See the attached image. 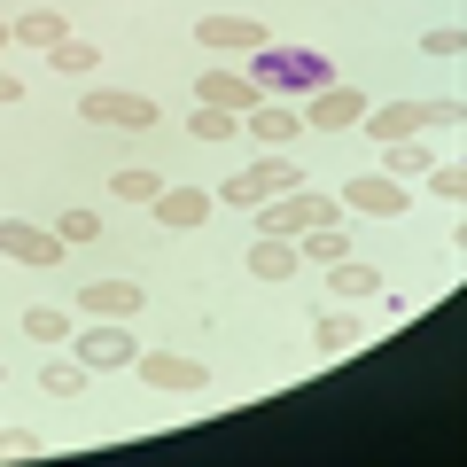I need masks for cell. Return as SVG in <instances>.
<instances>
[{"label": "cell", "instance_id": "16", "mask_svg": "<svg viewBox=\"0 0 467 467\" xmlns=\"http://www.w3.org/2000/svg\"><path fill=\"white\" fill-rule=\"evenodd\" d=\"M367 319H350V312H319L312 319V350H319V358H343V350H358V343H367Z\"/></svg>", "mask_w": 467, "mask_h": 467}, {"label": "cell", "instance_id": "15", "mask_svg": "<svg viewBox=\"0 0 467 467\" xmlns=\"http://www.w3.org/2000/svg\"><path fill=\"white\" fill-rule=\"evenodd\" d=\"M156 226H171V234H187V226H202V218H211V195H202V187H156Z\"/></svg>", "mask_w": 467, "mask_h": 467}, {"label": "cell", "instance_id": "21", "mask_svg": "<svg viewBox=\"0 0 467 467\" xmlns=\"http://www.w3.org/2000/svg\"><path fill=\"white\" fill-rule=\"evenodd\" d=\"M24 335H32V343H70V335H78V319H70V304H32V312H24Z\"/></svg>", "mask_w": 467, "mask_h": 467}, {"label": "cell", "instance_id": "28", "mask_svg": "<svg viewBox=\"0 0 467 467\" xmlns=\"http://www.w3.org/2000/svg\"><path fill=\"white\" fill-rule=\"evenodd\" d=\"M420 180H429V195H436V202H451V211H460V195H467V171H460V164H429Z\"/></svg>", "mask_w": 467, "mask_h": 467}, {"label": "cell", "instance_id": "33", "mask_svg": "<svg viewBox=\"0 0 467 467\" xmlns=\"http://www.w3.org/2000/svg\"><path fill=\"white\" fill-rule=\"evenodd\" d=\"M0 382H8V367H0Z\"/></svg>", "mask_w": 467, "mask_h": 467}, {"label": "cell", "instance_id": "11", "mask_svg": "<svg viewBox=\"0 0 467 467\" xmlns=\"http://www.w3.org/2000/svg\"><path fill=\"white\" fill-rule=\"evenodd\" d=\"M358 133H374V140L389 149V140H413V133H429V109H420V101H367Z\"/></svg>", "mask_w": 467, "mask_h": 467}, {"label": "cell", "instance_id": "3", "mask_svg": "<svg viewBox=\"0 0 467 467\" xmlns=\"http://www.w3.org/2000/svg\"><path fill=\"white\" fill-rule=\"evenodd\" d=\"M250 78L257 86H288V94H312V86H327L335 70H327V55H312V47H265Z\"/></svg>", "mask_w": 467, "mask_h": 467}, {"label": "cell", "instance_id": "22", "mask_svg": "<svg viewBox=\"0 0 467 467\" xmlns=\"http://www.w3.org/2000/svg\"><path fill=\"white\" fill-rule=\"evenodd\" d=\"M47 63L63 70V78H94V70H101V47L70 32V39H55V47H47Z\"/></svg>", "mask_w": 467, "mask_h": 467}, {"label": "cell", "instance_id": "4", "mask_svg": "<svg viewBox=\"0 0 467 467\" xmlns=\"http://www.w3.org/2000/svg\"><path fill=\"white\" fill-rule=\"evenodd\" d=\"M358 117H367V94L343 86V78H327V86L304 94V133H343V125H358Z\"/></svg>", "mask_w": 467, "mask_h": 467}, {"label": "cell", "instance_id": "31", "mask_svg": "<svg viewBox=\"0 0 467 467\" xmlns=\"http://www.w3.org/2000/svg\"><path fill=\"white\" fill-rule=\"evenodd\" d=\"M8 101H24V86L8 78V70H0V109H8Z\"/></svg>", "mask_w": 467, "mask_h": 467}, {"label": "cell", "instance_id": "6", "mask_svg": "<svg viewBox=\"0 0 467 467\" xmlns=\"http://www.w3.org/2000/svg\"><path fill=\"white\" fill-rule=\"evenodd\" d=\"M133 374L149 389H171V398H195L211 374H202V358H187V350H133Z\"/></svg>", "mask_w": 467, "mask_h": 467}, {"label": "cell", "instance_id": "29", "mask_svg": "<svg viewBox=\"0 0 467 467\" xmlns=\"http://www.w3.org/2000/svg\"><path fill=\"white\" fill-rule=\"evenodd\" d=\"M420 47H429L436 63H460V47H467V32H460V16H451V24H436V32H420Z\"/></svg>", "mask_w": 467, "mask_h": 467}, {"label": "cell", "instance_id": "8", "mask_svg": "<svg viewBox=\"0 0 467 467\" xmlns=\"http://www.w3.org/2000/svg\"><path fill=\"white\" fill-rule=\"evenodd\" d=\"M32 265V273H47V265H63V242H55V226H24V218H0V265Z\"/></svg>", "mask_w": 467, "mask_h": 467}, {"label": "cell", "instance_id": "26", "mask_svg": "<svg viewBox=\"0 0 467 467\" xmlns=\"http://www.w3.org/2000/svg\"><path fill=\"white\" fill-rule=\"evenodd\" d=\"M156 187H164V180H156L149 164H125V171L109 180V195H117V202H156Z\"/></svg>", "mask_w": 467, "mask_h": 467}, {"label": "cell", "instance_id": "2", "mask_svg": "<svg viewBox=\"0 0 467 467\" xmlns=\"http://www.w3.org/2000/svg\"><path fill=\"white\" fill-rule=\"evenodd\" d=\"M257 211H265V226H257V234H281V242H296L304 226H343V202H335V195H312V187H288V195L257 202Z\"/></svg>", "mask_w": 467, "mask_h": 467}, {"label": "cell", "instance_id": "32", "mask_svg": "<svg viewBox=\"0 0 467 467\" xmlns=\"http://www.w3.org/2000/svg\"><path fill=\"white\" fill-rule=\"evenodd\" d=\"M0 55H8V24H0Z\"/></svg>", "mask_w": 467, "mask_h": 467}, {"label": "cell", "instance_id": "19", "mask_svg": "<svg viewBox=\"0 0 467 467\" xmlns=\"http://www.w3.org/2000/svg\"><path fill=\"white\" fill-rule=\"evenodd\" d=\"M250 273H257V281H288V273H296V242L257 234V242H250Z\"/></svg>", "mask_w": 467, "mask_h": 467}, {"label": "cell", "instance_id": "12", "mask_svg": "<svg viewBox=\"0 0 467 467\" xmlns=\"http://www.w3.org/2000/svg\"><path fill=\"white\" fill-rule=\"evenodd\" d=\"M202 47H218V55H265L273 32L257 16H202Z\"/></svg>", "mask_w": 467, "mask_h": 467}, {"label": "cell", "instance_id": "18", "mask_svg": "<svg viewBox=\"0 0 467 467\" xmlns=\"http://www.w3.org/2000/svg\"><path fill=\"white\" fill-rule=\"evenodd\" d=\"M8 39H16V47H55V39H70V24H63V8H24V16L8 24Z\"/></svg>", "mask_w": 467, "mask_h": 467}, {"label": "cell", "instance_id": "7", "mask_svg": "<svg viewBox=\"0 0 467 467\" xmlns=\"http://www.w3.org/2000/svg\"><path fill=\"white\" fill-rule=\"evenodd\" d=\"M195 101H211V109H234V117H250L257 101H265V86L250 78V70H234V63H211L195 78Z\"/></svg>", "mask_w": 467, "mask_h": 467}, {"label": "cell", "instance_id": "30", "mask_svg": "<svg viewBox=\"0 0 467 467\" xmlns=\"http://www.w3.org/2000/svg\"><path fill=\"white\" fill-rule=\"evenodd\" d=\"M16 460H39V436L32 429H0V467H16Z\"/></svg>", "mask_w": 467, "mask_h": 467}, {"label": "cell", "instance_id": "14", "mask_svg": "<svg viewBox=\"0 0 467 467\" xmlns=\"http://www.w3.org/2000/svg\"><path fill=\"white\" fill-rule=\"evenodd\" d=\"M242 133H257L265 149H288V140L304 133V109H288V101H273V94H265L250 117H242Z\"/></svg>", "mask_w": 467, "mask_h": 467}, {"label": "cell", "instance_id": "20", "mask_svg": "<svg viewBox=\"0 0 467 467\" xmlns=\"http://www.w3.org/2000/svg\"><path fill=\"white\" fill-rule=\"evenodd\" d=\"M335 257H350V234L343 226H304L296 234V265H335Z\"/></svg>", "mask_w": 467, "mask_h": 467}, {"label": "cell", "instance_id": "24", "mask_svg": "<svg viewBox=\"0 0 467 467\" xmlns=\"http://www.w3.org/2000/svg\"><path fill=\"white\" fill-rule=\"evenodd\" d=\"M187 133H195V140H234V133H242V117H234V109H211V101H195Z\"/></svg>", "mask_w": 467, "mask_h": 467}, {"label": "cell", "instance_id": "17", "mask_svg": "<svg viewBox=\"0 0 467 467\" xmlns=\"http://www.w3.org/2000/svg\"><path fill=\"white\" fill-rule=\"evenodd\" d=\"M327 288H335L343 304H374V296H382V273L358 265V257H335V265H327Z\"/></svg>", "mask_w": 467, "mask_h": 467}, {"label": "cell", "instance_id": "10", "mask_svg": "<svg viewBox=\"0 0 467 467\" xmlns=\"http://www.w3.org/2000/svg\"><path fill=\"white\" fill-rule=\"evenodd\" d=\"M133 335H125V319H94V327H78V367H133Z\"/></svg>", "mask_w": 467, "mask_h": 467}, {"label": "cell", "instance_id": "23", "mask_svg": "<svg viewBox=\"0 0 467 467\" xmlns=\"http://www.w3.org/2000/svg\"><path fill=\"white\" fill-rule=\"evenodd\" d=\"M55 242H63V250H78V242H101V211H86V202H70V211L55 218Z\"/></svg>", "mask_w": 467, "mask_h": 467}, {"label": "cell", "instance_id": "27", "mask_svg": "<svg viewBox=\"0 0 467 467\" xmlns=\"http://www.w3.org/2000/svg\"><path fill=\"white\" fill-rule=\"evenodd\" d=\"M429 164H436V156L420 149V133H413V140H389V180H420Z\"/></svg>", "mask_w": 467, "mask_h": 467}, {"label": "cell", "instance_id": "5", "mask_svg": "<svg viewBox=\"0 0 467 467\" xmlns=\"http://www.w3.org/2000/svg\"><path fill=\"white\" fill-rule=\"evenodd\" d=\"M78 117H86V125H109V133H149V125H156V101H149V94H117V86H101V94L78 101Z\"/></svg>", "mask_w": 467, "mask_h": 467}, {"label": "cell", "instance_id": "1", "mask_svg": "<svg viewBox=\"0 0 467 467\" xmlns=\"http://www.w3.org/2000/svg\"><path fill=\"white\" fill-rule=\"evenodd\" d=\"M288 187H304V171L288 164L281 149H265L257 164H242L234 180H218V202H234V211H257V202H273V195H288Z\"/></svg>", "mask_w": 467, "mask_h": 467}, {"label": "cell", "instance_id": "9", "mask_svg": "<svg viewBox=\"0 0 467 467\" xmlns=\"http://www.w3.org/2000/svg\"><path fill=\"white\" fill-rule=\"evenodd\" d=\"M343 202L367 218H405V202H413V187L389 180V171H367V180H343Z\"/></svg>", "mask_w": 467, "mask_h": 467}, {"label": "cell", "instance_id": "25", "mask_svg": "<svg viewBox=\"0 0 467 467\" xmlns=\"http://www.w3.org/2000/svg\"><path fill=\"white\" fill-rule=\"evenodd\" d=\"M39 389H47V398H78L86 367H78V358H47V367H39Z\"/></svg>", "mask_w": 467, "mask_h": 467}, {"label": "cell", "instance_id": "13", "mask_svg": "<svg viewBox=\"0 0 467 467\" xmlns=\"http://www.w3.org/2000/svg\"><path fill=\"white\" fill-rule=\"evenodd\" d=\"M70 312H94V319H133V312H149V304H140V281H86Z\"/></svg>", "mask_w": 467, "mask_h": 467}]
</instances>
